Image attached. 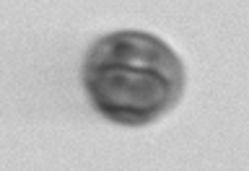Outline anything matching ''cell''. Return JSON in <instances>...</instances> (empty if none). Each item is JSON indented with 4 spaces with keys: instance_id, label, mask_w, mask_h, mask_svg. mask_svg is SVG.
I'll use <instances>...</instances> for the list:
<instances>
[{
    "instance_id": "7a4b0ae2",
    "label": "cell",
    "mask_w": 249,
    "mask_h": 171,
    "mask_svg": "<svg viewBox=\"0 0 249 171\" xmlns=\"http://www.w3.org/2000/svg\"><path fill=\"white\" fill-rule=\"evenodd\" d=\"M101 65H122L132 70H145L166 78L182 88L184 86V68L171 47L143 31H117L99 39L91 47L83 68H101Z\"/></svg>"
},
{
    "instance_id": "6da1fadb",
    "label": "cell",
    "mask_w": 249,
    "mask_h": 171,
    "mask_svg": "<svg viewBox=\"0 0 249 171\" xmlns=\"http://www.w3.org/2000/svg\"><path fill=\"white\" fill-rule=\"evenodd\" d=\"M83 83L101 114L132 127L169 112L182 96V88L166 78L122 65L83 68Z\"/></svg>"
}]
</instances>
